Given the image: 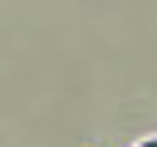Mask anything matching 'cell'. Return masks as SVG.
I'll use <instances>...</instances> for the list:
<instances>
[{
	"mask_svg": "<svg viewBox=\"0 0 157 147\" xmlns=\"http://www.w3.org/2000/svg\"><path fill=\"white\" fill-rule=\"evenodd\" d=\"M142 147H157V142H142Z\"/></svg>",
	"mask_w": 157,
	"mask_h": 147,
	"instance_id": "obj_1",
	"label": "cell"
}]
</instances>
